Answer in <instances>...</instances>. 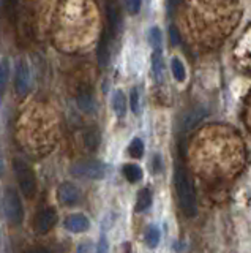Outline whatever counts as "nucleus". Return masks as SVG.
I'll list each match as a JSON object with an SVG mask.
<instances>
[{
    "mask_svg": "<svg viewBox=\"0 0 251 253\" xmlns=\"http://www.w3.org/2000/svg\"><path fill=\"white\" fill-rule=\"evenodd\" d=\"M57 195H59L60 203L65 204V206H76L81 200L79 188L73 184H70V182H64V184L59 187Z\"/></svg>",
    "mask_w": 251,
    "mask_h": 253,
    "instance_id": "0eeeda50",
    "label": "nucleus"
},
{
    "mask_svg": "<svg viewBox=\"0 0 251 253\" xmlns=\"http://www.w3.org/2000/svg\"><path fill=\"white\" fill-rule=\"evenodd\" d=\"M106 18H108V24H109V32H111L112 37H115L117 32L120 30V22H122L120 10L115 2H109L106 5Z\"/></svg>",
    "mask_w": 251,
    "mask_h": 253,
    "instance_id": "1a4fd4ad",
    "label": "nucleus"
},
{
    "mask_svg": "<svg viewBox=\"0 0 251 253\" xmlns=\"http://www.w3.org/2000/svg\"><path fill=\"white\" fill-rule=\"evenodd\" d=\"M13 171L14 176H16L18 185L21 188L22 195L26 198H34L36 193V179H35V172L30 168V165L26 163L21 158H14L13 160Z\"/></svg>",
    "mask_w": 251,
    "mask_h": 253,
    "instance_id": "f03ea898",
    "label": "nucleus"
},
{
    "mask_svg": "<svg viewBox=\"0 0 251 253\" xmlns=\"http://www.w3.org/2000/svg\"><path fill=\"white\" fill-rule=\"evenodd\" d=\"M152 206V192L148 188H141L138 192V198H136V206L135 211L136 212H144Z\"/></svg>",
    "mask_w": 251,
    "mask_h": 253,
    "instance_id": "f8f14e48",
    "label": "nucleus"
},
{
    "mask_svg": "<svg viewBox=\"0 0 251 253\" xmlns=\"http://www.w3.org/2000/svg\"><path fill=\"white\" fill-rule=\"evenodd\" d=\"M128 152L133 158H141L144 155V142L143 139H139V138H135L131 142H130V146H128Z\"/></svg>",
    "mask_w": 251,
    "mask_h": 253,
    "instance_id": "4be33fe9",
    "label": "nucleus"
},
{
    "mask_svg": "<svg viewBox=\"0 0 251 253\" xmlns=\"http://www.w3.org/2000/svg\"><path fill=\"white\" fill-rule=\"evenodd\" d=\"M26 253H51V252L43 249V247H32V249H29Z\"/></svg>",
    "mask_w": 251,
    "mask_h": 253,
    "instance_id": "cd10ccee",
    "label": "nucleus"
},
{
    "mask_svg": "<svg viewBox=\"0 0 251 253\" xmlns=\"http://www.w3.org/2000/svg\"><path fill=\"white\" fill-rule=\"evenodd\" d=\"M8 79H10V59L2 57L0 59V100H2L5 93Z\"/></svg>",
    "mask_w": 251,
    "mask_h": 253,
    "instance_id": "ddd939ff",
    "label": "nucleus"
},
{
    "mask_svg": "<svg viewBox=\"0 0 251 253\" xmlns=\"http://www.w3.org/2000/svg\"><path fill=\"white\" fill-rule=\"evenodd\" d=\"M2 206H3L5 218L8 220L11 225L18 226L22 223V218H24V209H22V203L19 200V195L14 192L13 188L5 190Z\"/></svg>",
    "mask_w": 251,
    "mask_h": 253,
    "instance_id": "20e7f679",
    "label": "nucleus"
},
{
    "mask_svg": "<svg viewBox=\"0 0 251 253\" xmlns=\"http://www.w3.org/2000/svg\"><path fill=\"white\" fill-rule=\"evenodd\" d=\"M161 30L158 27H152L150 30H148V42H150V46L153 47V49H160L161 47Z\"/></svg>",
    "mask_w": 251,
    "mask_h": 253,
    "instance_id": "5701e85b",
    "label": "nucleus"
},
{
    "mask_svg": "<svg viewBox=\"0 0 251 253\" xmlns=\"http://www.w3.org/2000/svg\"><path fill=\"white\" fill-rule=\"evenodd\" d=\"M160 229L158 226H155V225H150L147 228V231H145V244L148 245L150 249H155L156 245L160 244Z\"/></svg>",
    "mask_w": 251,
    "mask_h": 253,
    "instance_id": "6ab92c4d",
    "label": "nucleus"
},
{
    "mask_svg": "<svg viewBox=\"0 0 251 253\" xmlns=\"http://www.w3.org/2000/svg\"><path fill=\"white\" fill-rule=\"evenodd\" d=\"M89 247H92V244H90V242H85V244H81V245H79V250H77V253H84V252H85V253H87V252H89V250H87Z\"/></svg>",
    "mask_w": 251,
    "mask_h": 253,
    "instance_id": "c85d7f7f",
    "label": "nucleus"
},
{
    "mask_svg": "<svg viewBox=\"0 0 251 253\" xmlns=\"http://www.w3.org/2000/svg\"><path fill=\"white\" fill-rule=\"evenodd\" d=\"M180 3V0H169V8L171 10H174V8Z\"/></svg>",
    "mask_w": 251,
    "mask_h": 253,
    "instance_id": "7c9ffc66",
    "label": "nucleus"
},
{
    "mask_svg": "<svg viewBox=\"0 0 251 253\" xmlns=\"http://www.w3.org/2000/svg\"><path fill=\"white\" fill-rule=\"evenodd\" d=\"M152 70H153V76L158 83L164 81V60L161 55V49H155L152 55Z\"/></svg>",
    "mask_w": 251,
    "mask_h": 253,
    "instance_id": "9b49d317",
    "label": "nucleus"
},
{
    "mask_svg": "<svg viewBox=\"0 0 251 253\" xmlns=\"http://www.w3.org/2000/svg\"><path fill=\"white\" fill-rule=\"evenodd\" d=\"M16 3L18 0H0V11L3 13L5 18H14Z\"/></svg>",
    "mask_w": 251,
    "mask_h": 253,
    "instance_id": "412c9836",
    "label": "nucleus"
},
{
    "mask_svg": "<svg viewBox=\"0 0 251 253\" xmlns=\"http://www.w3.org/2000/svg\"><path fill=\"white\" fill-rule=\"evenodd\" d=\"M169 40H171L172 46H177L180 43V34H179V30L174 26L169 27Z\"/></svg>",
    "mask_w": 251,
    "mask_h": 253,
    "instance_id": "393cba45",
    "label": "nucleus"
},
{
    "mask_svg": "<svg viewBox=\"0 0 251 253\" xmlns=\"http://www.w3.org/2000/svg\"><path fill=\"white\" fill-rule=\"evenodd\" d=\"M174 185H176L177 198H179L180 208H182L183 213L186 217H194L196 212H198L194 187H193V182L190 180V177H188L186 171L182 168V166H177L176 168Z\"/></svg>",
    "mask_w": 251,
    "mask_h": 253,
    "instance_id": "f257e3e1",
    "label": "nucleus"
},
{
    "mask_svg": "<svg viewBox=\"0 0 251 253\" xmlns=\"http://www.w3.org/2000/svg\"><path fill=\"white\" fill-rule=\"evenodd\" d=\"M97 60L101 68H106L109 63V47H108V40L106 35L100 38V43L97 47Z\"/></svg>",
    "mask_w": 251,
    "mask_h": 253,
    "instance_id": "dca6fc26",
    "label": "nucleus"
},
{
    "mask_svg": "<svg viewBox=\"0 0 251 253\" xmlns=\"http://www.w3.org/2000/svg\"><path fill=\"white\" fill-rule=\"evenodd\" d=\"M84 144L87 146V149L95 150L100 146V133L95 128H90L84 133Z\"/></svg>",
    "mask_w": 251,
    "mask_h": 253,
    "instance_id": "aec40b11",
    "label": "nucleus"
},
{
    "mask_svg": "<svg viewBox=\"0 0 251 253\" xmlns=\"http://www.w3.org/2000/svg\"><path fill=\"white\" fill-rule=\"evenodd\" d=\"M56 223H57V212H56V209H54V208H43V209H40V211L36 212L34 226L36 229V233L46 234V233L51 231Z\"/></svg>",
    "mask_w": 251,
    "mask_h": 253,
    "instance_id": "39448f33",
    "label": "nucleus"
},
{
    "mask_svg": "<svg viewBox=\"0 0 251 253\" xmlns=\"http://www.w3.org/2000/svg\"><path fill=\"white\" fill-rule=\"evenodd\" d=\"M14 87L19 95H26L30 89V71L24 59H18L16 71H14Z\"/></svg>",
    "mask_w": 251,
    "mask_h": 253,
    "instance_id": "423d86ee",
    "label": "nucleus"
},
{
    "mask_svg": "<svg viewBox=\"0 0 251 253\" xmlns=\"http://www.w3.org/2000/svg\"><path fill=\"white\" fill-rule=\"evenodd\" d=\"M141 5H143V0H130V2H128V10H130V13H133V14L139 13Z\"/></svg>",
    "mask_w": 251,
    "mask_h": 253,
    "instance_id": "bb28decb",
    "label": "nucleus"
},
{
    "mask_svg": "<svg viewBox=\"0 0 251 253\" xmlns=\"http://www.w3.org/2000/svg\"><path fill=\"white\" fill-rule=\"evenodd\" d=\"M112 108L114 113L119 117H125L127 114V97L122 90H115L112 95Z\"/></svg>",
    "mask_w": 251,
    "mask_h": 253,
    "instance_id": "4468645a",
    "label": "nucleus"
},
{
    "mask_svg": "<svg viewBox=\"0 0 251 253\" xmlns=\"http://www.w3.org/2000/svg\"><path fill=\"white\" fill-rule=\"evenodd\" d=\"M123 176L127 177V180L131 182V184H136V182L143 179V169L135 163H127V165H123Z\"/></svg>",
    "mask_w": 251,
    "mask_h": 253,
    "instance_id": "f3484780",
    "label": "nucleus"
},
{
    "mask_svg": "<svg viewBox=\"0 0 251 253\" xmlns=\"http://www.w3.org/2000/svg\"><path fill=\"white\" fill-rule=\"evenodd\" d=\"M76 103H77V108L85 114H93L97 111V101L90 92H81L77 95Z\"/></svg>",
    "mask_w": 251,
    "mask_h": 253,
    "instance_id": "9d476101",
    "label": "nucleus"
},
{
    "mask_svg": "<svg viewBox=\"0 0 251 253\" xmlns=\"http://www.w3.org/2000/svg\"><path fill=\"white\" fill-rule=\"evenodd\" d=\"M161 169V157L155 155V172H158Z\"/></svg>",
    "mask_w": 251,
    "mask_h": 253,
    "instance_id": "c756f323",
    "label": "nucleus"
},
{
    "mask_svg": "<svg viewBox=\"0 0 251 253\" xmlns=\"http://www.w3.org/2000/svg\"><path fill=\"white\" fill-rule=\"evenodd\" d=\"M171 71H172V76H174L179 83H183L186 79V70L183 62L180 60L179 57H172L171 60Z\"/></svg>",
    "mask_w": 251,
    "mask_h": 253,
    "instance_id": "a211bd4d",
    "label": "nucleus"
},
{
    "mask_svg": "<svg viewBox=\"0 0 251 253\" xmlns=\"http://www.w3.org/2000/svg\"><path fill=\"white\" fill-rule=\"evenodd\" d=\"M64 226L70 233H85L90 228V220L84 213H72L65 218Z\"/></svg>",
    "mask_w": 251,
    "mask_h": 253,
    "instance_id": "6e6552de",
    "label": "nucleus"
},
{
    "mask_svg": "<svg viewBox=\"0 0 251 253\" xmlns=\"http://www.w3.org/2000/svg\"><path fill=\"white\" fill-rule=\"evenodd\" d=\"M109 166L100 160H82L72 165V174L82 179L101 180L108 176Z\"/></svg>",
    "mask_w": 251,
    "mask_h": 253,
    "instance_id": "7ed1b4c3",
    "label": "nucleus"
},
{
    "mask_svg": "<svg viewBox=\"0 0 251 253\" xmlns=\"http://www.w3.org/2000/svg\"><path fill=\"white\" fill-rule=\"evenodd\" d=\"M204 114H206V113H204V111H202L201 108H196V109L188 111V113L183 116V121H182L183 130H190V128H193V126L204 117Z\"/></svg>",
    "mask_w": 251,
    "mask_h": 253,
    "instance_id": "2eb2a0df",
    "label": "nucleus"
},
{
    "mask_svg": "<svg viewBox=\"0 0 251 253\" xmlns=\"http://www.w3.org/2000/svg\"><path fill=\"white\" fill-rule=\"evenodd\" d=\"M130 108L135 114L141 113V98H139V90L133 89L130 93Z\"/></svg>",
    "mask_w": 251,
    "mask_h": 253,
    "instance_id": "b1692460",
    "label": "nucleus"
},
{
    "mask_svg": "<svg viewBox=\"0 0 251 253\" xmlns=\"http://www.w3.org/2000/svg\"><path fill=\"white\" fill-rule=\"evenodd\" d=\"M95 253H109V244H108L105 236L100 237V242L97 245V252Z\"/></svg>",
    "mask_w": 251,
    "mask_h": 253,
    "instance_id": "a878e982",
    "label": "nucleus"
}]
</instances>
